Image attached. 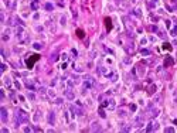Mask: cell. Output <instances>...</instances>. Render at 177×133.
I'll return each mask as SVG.
<instances>
[{
    "label": "cell",
    "instance_id": "obj_1",
    "mask_svg": "<svg viewBox=\"0 0 177 133\" xmlns=\"http://www.w3.org/2000/svg\"><path fill=\"white\" fill-rule=\"evenodd\" d=\"M38 58H40V55H38V54L31 55V57L27 60V62H26V64H27V66H28V68H33V64H34L35 61H38Z\"/></svg>",
    "mask_w": 177,
    "mask_h": 133
},
{
    "label": "cell",
    "instance_id": "obj_2",
    "mask_svg": "<svg viewBox=\"0 0 177 133\" xmlns=\"http://www.w3.org/2000/svg\"><path fill=\"white\" fill-rule=\"evenodd\" d=\"M105 26H106V30H108V31L112 30V24H111V18H109V17L105 18Z\"/></svg>",
    "mask_w": 177,
    "mask_h": 133
},
{
    "label": "cell",
    "instance_id": "obj_3",
    "mask_svg": "<svg viewBox=\"0 0 177 133\" xmlns=\"http://www.w3.org/2000/svg\"><path fill=\"white\" fill-rule=\"evenodd\" d=\"M77 35H78L79 38H82V37H84V31H82V30H77Z\"/></svg>",
    "mask_w": 177,
    "mask_h": 133
}]
</instances>
